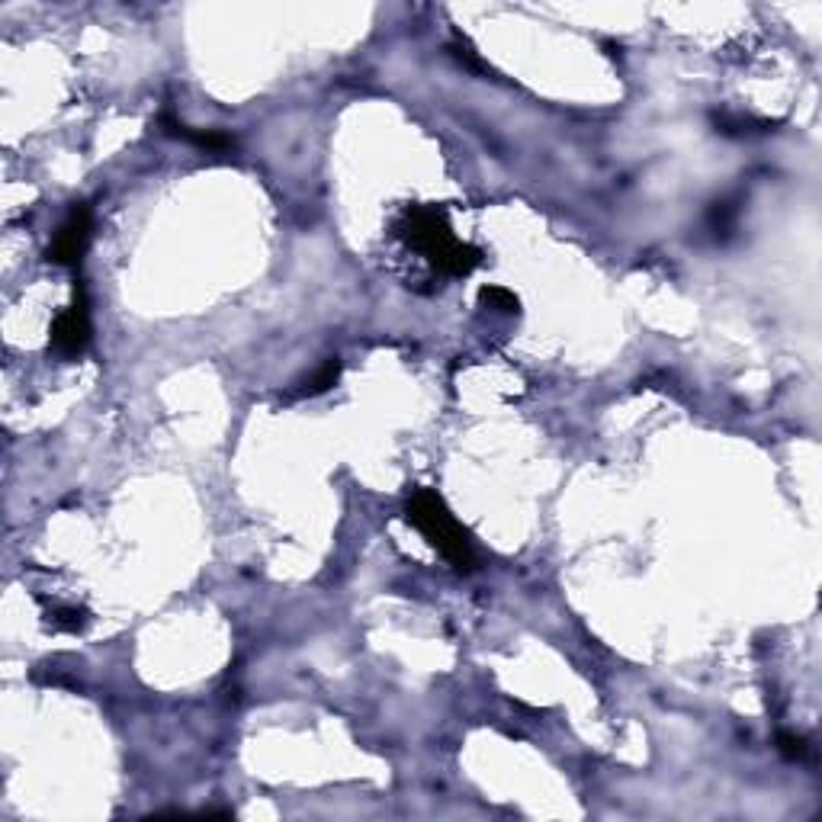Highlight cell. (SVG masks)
Here are the masks:
<instances>
[{"label":"cell","instance_id":"cell-1","mask_svg":"<svg viewBox=\"0 0 822 822\" xmlns=\"http://www.w3.org/2000/svg\"><path fill=\"white\" fill-rule=\"evenodd\" d=\"M395 235L408 247H415L430 267L443 276H466L482 264V251L476 245H466L453 235L447 209L434 203L408 206L395 222Z\"/></svg>","mask_w":822,"mask_h":822},{"label":"cell","instance_id":"cell-2","mask_svg":"<svg viewBox=\"0 0 822 822\" xmlns=\"http://www.w3.org/2000/svg\"><path fill=\"white\" fill-rule=\"evenodd\" d=\"M405 517L457 572L476 569V546H472L469 530L453 517L447 501L434 488H415L405 505Z\"/></svg>","mask_w":822,"mask_h":822},{"label":"cell","instance_id":"cell-3","mask_svg":"<svg viewBox=\"0 0 822 822\" xmlns=\"http://www.w3.org/2000/svg\"><path fill=\"white\" fill-rule=\"evenodd\" d=\"M93 338V324H91V299H87V286L84 283H74V293H71V303L64 305L55 315L49 331V344L58 357L74 360L91 347Z\"/></svg>","mask_w":822,"mask_h":822},{"label":"cell","instance_id":"cell-4","mask_svg":"<svg viewBox=\"0 0 822 822\" xmlns=\"http://www.w3.org/2000/svg\"><path fill=\"white\" fill-rule=\"evenodd\" d=\"M91 235H93V212L87 203H78L68 212V218H64L62 226H58L55 238L49 245V260L58 264V267H78L87 254V245H91Z\"/></svg>","mask_w":822,"mask_h":822},{"label":"cell","instance_id":"cell-5","mask_svg":"<svg viewBox=\"0 0 822 822\" xmlns=\"http://www.w3.org/2000/svg\"><path fill=\"white\" fill-rule=\"evenodd\" d=\"M158 126H161V132L170 135V139H180V141H187V145L203 148V151H226V148L235 145L232 135L216 132V129H193V126H187V122L174 120L170 113H161Z\"/></svg>","mask_w":822,"mask_h":822},{"label":"cell","instance_id":"cell-6","mask_svg":"<svg viewBox=\"0 0 822 822\" xmlns=\"http://www.w3.org/2000/svg\"><path fill=\"white\" fill-rule=\"evenodd\" d=\"M713 126H717L720 135H732V139H745V135H752V132H768V129H774L771 122H765V120L732 116V113H713Z\"/></svg>","mask_w":822,"mask_h":822},{"label":"cell","instance_id":"cell-7","mask_svg":"<svg viewBox=\"0 0 822 822\" xmlns=\"http://www.w3.org/2000/svg\"><path fill=\"white\" fill-rule=\"evenodd\" d=\"M45 617L55 633H84V626L91 624V614L84 607H52Z\"/></svg>","mask_w":822,"mask_h":822},{"label":"cell","instance_id":"cell-8","mask_svg":"<svg viewBox=\"0 0 822 822\" xmlns=\"http://www.w3.org/2000/svg\"><path fill=\"white\" fill-rule=\"evenodd\" d=\"M338 380H341V360L334 357V360H328V363H324L318 372H312L309 380L299 386V392L295 395H322V392H328L331 386H338Z\"/></svg>","mask_w":822,"mask_h":822},{"label":"cell","instance_id":"cell-9","mask_svg":"<svg viewBox=\"0 0 822 822\" xmlns=\"http://www.w3.org/2000/svg\"><path fill=\"white\" fill-rule=\"evenodd\" d=\"M479 303L488 305V309H495V312H508V315H514V312L520 309V299L505 286H482L479 289Z\"/></svg>","mask_w":822,"mask_h":822},{"label":"cell","instance_id":"cell-10","mask_svg":"<svg viewBox=\"0 0 822 822\" xmlns=\"http://www.w3.org/2000/svg\"><path fill=\"white\" fill-rule=\"evenodd\" d=\"M732 226H736V206L732 203H717L713 206V212H710V228L720 235H730Z\"/></svg>","mask_w":822,"mask_h":822},{"label":"cell","instance_id":"cell-11","mask_svg":"<svg viewBox=\"0 0 822 822\" xmlns=\"http://www.w3.org/2000/svg\"><path fill=\"white\" fill-rule=\"evenodd\" d=\"M778 745H780V752H784V759H790V761H800L803 755H807V739L794 736V732H780Z\"/></svg>","mask_w":822,"mask_h":822}]
</instances>
